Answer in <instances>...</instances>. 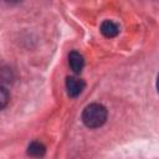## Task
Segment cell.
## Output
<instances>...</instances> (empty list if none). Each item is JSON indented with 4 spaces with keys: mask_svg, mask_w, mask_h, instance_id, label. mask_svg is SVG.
<instances>
[{
    "mask_svg": "<svg viewBox=\"0 0 159 159\" xmlns=\"http://www.w3.org/2000/svg\"><path fill=\"white\" fill-rule=\"evenodd\" d=\"M82 122L88 128H99L107 120V109L103 104L91 103L82 112Z\"/></svg>",
    "mask_w": 159,
    "mask_h": 159,
    "instance_id": "1",
    "label": "cell"
},
{
    "mask_svg": "<svg viewBox=\"0 0 159 159\" xmlns=\"http://www.w3.org/2000/svg\"><path fill=\"white\" fill-rule=\"evenodd\" d=\"M84 86H86V83L81 78L67 77V80H66V91H67V94L72 98L78 97L82 93V91L84 89Z\"/></svg>",
    "mask_w": 159,
    "mask_h": 159,
    "instance_id": "2",
    "label": "cell"
},
{
    "mask_svg": "<svg viewBox=\"0 0 159 159\" xmlns=\"http://www.w3.org/2000/svg\"><path fill=\"white\" fill-rule=\"evenodd\" d=\"M68 65L75 73H80L84 66L83 56L77 51H71L68 55Z\"/></svg>",
    "mask_w": 159,
    "mask_h": 159,
    "instance_id": "3",
    "label": "cell"
},
{
    "mask_svg": "<svg viewBox=\"0 0 159 159\" xmlns=\"http://www.w3.org/2000/svg\"><path fill=\"white\" fill-rule=\"evenodd\" d=\"M101 34L104 36V37H108V39H112V37H116L118 34H119V26L114 22V21H111V20H106L101 24Z\"/></svg>",
    "mask_w": 159,
    "mask_h": 159,
    "instance_id": "4",
    "label": "cell"
},
{
    "mask_svg": "<svg viewBox=\"0 0 159 159\" xmlns=\"http://www.w3.org/2000/svg\"><path fill=\"white\" fill-rule=\"evenodd\" d=\"M46 152V148L45 145L41 143V142H31L27 147V154L31 155V157H42Z\"/></svg>",
    "mask_w": 159,
    "mask_h": 159,
    "instance_id": "5",
    "label": "cell"
},
{
    "mask_svg": "<svg viewBox=\"0 0 159 159\" xmlns=\"http://www.w3.org/2000/svg\"><path fill=\"white\" fill-rule=\"evenodd\" d=\"M0 93H1V108H4L7 103V98H9V94L6 93V89L5 87H1L0 88Z\"/></svg>",
    "mask_w": 159,
    "mask_h": 159,
    "instance_id": "6",
    "label": "cell"
},
{
    "mask_svg": "<svg viewBox=\"0 0 159 159\" xmlns=\"http://www.w3.org/2000/svg\"><path fill=\"white\" fill-rule=\"evenodd\" d=\"M6 2H10V4H15V2H19L20 0H5Z\"/></svg>",
    "mask_w": 159,
    "mask_h": 159,
    "instance_id": "7",
    "label": "cell"
},
{
    "mask_svg": "<svg viewBox=\"0 0 159 159\" xmlns=\"http://www.w3.org/2000/svg\"><path fill=\"white\" fill-rule=\"evenodd\" d=\"M157 89L159 92V75H158V78H157Z\"/></svg>",
    "mask_w": 159,
    "mask_h": 159,
    "instance_id": "8",
    "label": "cell"
}]
</instances>
